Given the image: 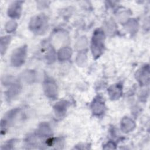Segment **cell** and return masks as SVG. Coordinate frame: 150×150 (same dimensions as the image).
Returning a JSON list of instances; mask_svg holds the SVG:
<instances>
[{
    "mask_svg": "<svg viewBox=\"0 0 150 150\" xmlns=\"http://www.w3.org/2000/svg\"><path fill=\"white\" fill-rule=\"evenodd\" d=\"M104 32L101 29H97L93 34L91 43V50L94 57H97L102 53L104 48Z\"/></svg>",
    "mask_w": 150,
    "mask_h": 150,
    "instance_id": "1",
    "label": "cell"
},
{
    "mask_svg": "<svg viewBox=\"0 0 150 150\" xmlns=\"http://www.w3.org/2000/svg\"><path fill=\"white\" fill-rule=\"evenodd\" d=\"M26 54V47H21L16 49L11 58V63L14 66H19L24 63Z\"/></svg>",
    "mask_w": 150,
    "mask_h": 150,
    "instance_id": "2",
    "label": "cell"
},
{
    "mask_svg": "<svg viewBox=\"0 0 150 150\" xmlns=\"http://www.w3.org/2000/svg\"><path fill=\"white\" fill-rule=\"evenodd\" d=\"M47 26L46 19L42 16H38L32 19L30 23V29L36 33L43 32Z\"/></svg>",
    "mask_w": 150,
    "mask_h": 150,
    "instance_id": "3",
    "label": "cell"
},
{
    "mask_svg": "<svg viewBox=\"0 0 150 150\" xmlns=\"http://www.w3.org/2000/svg\"><path fill=\"white\" fill-rule=\"evenodd\" d=\"M44 90L46 94L49 97H54L57 95V86L52 79H47L45 81Z\"/></svg>",
    "mask_w": 150,
    "mask_h": 150,
    "instance_id": "4",
    "label": "cell"
},
{
    "mask_svg": "<svg viewBox=\"0 0 150 150\" xmlns=\"http://www.w3.org/2000/svg\"><path fill=\"white\" fill-rule=\"evenodd\" d=\"M21 11V5L18 2L12 4L8 9V15L12 18H18Z\"/></svg>",
    "mask_w": 150,
    "mask_h": 150,
    "instance_id": "5",
    "label": "cell"
},
{
    "mask_svg": "<svg viewBox=\"0 0 150 150\" xmlns=\"http://www.w3.org/2000/svg\"><path fill=\"white\" fill-rule=\"evenodd\" d=\"M92 109L93 111L95 114L99 115L101 114L104 109V103L100 98H96L94 100V102L92 104Z\"/></svg>",
    "mask_w": 150,
    "mask_h": 150,
    "instance_id": "6",
    "label": "cell"
},
{
    "mask_svg": "<svg viewBox=\"0 0 150 150\" xmlns=\"http://www.w3.org/2000/svg\"><path fill=\"white\" fill-rule=\"evenodd\" d=\"M134 127L135 124L134 122L128 118H124L121 122V129L125 132L132 131Z\"/></svg>",
    "mask_w": 150,
    "mask_h": 150,
    "instance_id": "7",
    "label": "cell"
},
{
    "mask_svg": "<svg viewBox=\"0 0 150 150\" xmlns=\"http://www.w3.org/2000/svg\"><path fill=\"white\" fill-rule=\"evenodd\" d=\"M109 94L112 99H117L120 97L121 94V87L119 85H115L111 86L109 90Z\"/></svg>",
    "mask_w": 150,
    "mask_h": 150,
    "instance_id": "8",
    "label": "cell"
},
{
    "mask_svg": "<svg viewBox=\"0 0 150 150\" xmlns=\"http://www.w3.org/2000/svg\"><path fill=\"white\" fill-rule=\"evenodd\" d=\"M71 50L69 47H64L62 49L59 53V58L61 60H67L71 57Z\"/></svg>",
    "mask_w": 150,
    "mask_h": 150,
    "instance_id": "9",
    "label": "cell"
},
{
    "mask_svg": "<svg viewBox=\"0 0 150 150\" xmlns=\"http://www.w3.org/2000/svg\"><path fill=\"white\" fill-rule=\"evenodd\" d=\"M67 107V103L66 101H60L57 103L54 107L55 112L57 115H63Z\"/></svg>",
    "mask_w": 150,
    "mask_h": 150,
    "instance_id": "10",
    "label": "cell"
},
{
    "mask_svg": "<svg viewBox=\"0 0 150 150\" xmlns=\"http://www.w3.org/2000/svg\"><path fill=\"white\" fill-rule=\"evenodd\" d=\"M138 79L141 81L142 83H145V80H149V69L147 70L146 68L143 69L139 73L138 75Z\"/></svg>",
    "mask_w": 150,
    "mask_h": 150,
    "instance_id": "11",
    "label": "cell"
},
{
    "mask_svg": "<svg viewBox=\"0 0 150 150\" xmlns=\"http://www.w3.org/2000/svg\"><path fill=\"white\" fill-rule=\"evenodd\" d=\"M10 42V36L2 37L1 39V51L2 54L7 48V46Z\"/></svg>",
    "mask_w": 150,
    "mask_h": 150,
    "instance_id": "12",
    "label": "cell"
},
{
    "mask_svg": "<svg viewBox=\"0 0 150 150\" xmlns=\"http://www.w3.org/2000/svg\"><path fill=\"white\" fill-rule=\"evenodd\" d=\"M38 133L39 135L45 137V136L50 135V129L47 125H42L41 127H40V128L38 130Z\"/></svg>",
    "mask_w": 150,
    "mask_h": 150,
    "instance_id": "13",
    "label": "cell"
},
{
    "mask_svg": "<svg viewBox=\"0 0 150 150\" xmlns=\"http://www.w3.org/2000/svg\"><path fill=\"white\" fill-rule=\"evenodd\" d=\"M23 77L27 82H32L35 79V74L32 71H28L25 72Z\"/></svg>",
    "mask_w": 150,
    "mask_h": 150,
    "instance_id": "14",
    "label": "cell"
},
{
    "mask_svg": "<svg viewBox=\"0 0 150 150\" xmlns=\"http://www.w3.org/2000/svg\"><path fill=\"white\" fill-rule=\"evenodd\" d=\"M16 27V23L14 21H11L7 23L6 25V30L8 32H12L13 31Z\"/></svg>",
    "mask_w": 150,
    "mask_h": 150,
    "instance_id": "15",
    "label": "cell"
},
{
    "mask_svg": "<svg viewBox=\"0 0 150 150\" xmlns=\"http://www.w3.org/2000/svg\"><path fill=\"white\" fill-rule=\"evenodd\" d=\"M79 59H77V62H79V64H81L83 63H84V61H86V55L83 53L80 54L79 56H78Z\"/></svg>",
    "mask_w": 150,
    "mask_h": 150,
    "instance_id": "16",
    "label": "cell"
}]
</instances>
